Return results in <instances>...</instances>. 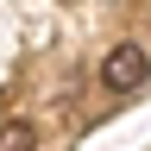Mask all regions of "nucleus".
<instances>
[{
	"mask_svg": "<svg viewBox=\"0 0 151 151\" xmlns=\"http://www.w3.org/2000/svg\"><path fill=\"white\" fill-rule=\"evenodd\" d=\"M145 76H151V57H145L139 44H113V50L101 57V82H107L113 94H139Z\"/></svg>",
	"mask_w": 151,
	"mask_h": 151,
	"instance_id": "nucleus-1",
	"label": "nucleus"
},
{
	"mask_svg": "<svg viewBox=\"0 0 151 151\" xmlns=\"http://www.w3.org/2000/svg\"><path fill=\"white\" fill-rule=\"evenodd\" d=\"M32 145H38L32 120H0V151H32Z\"/></svg>",
	"mask_w": 151,
	"mask_h": 151,
	"instance_id": "nucleus-2",
	"label": "nucleus"
}]
</instances>
